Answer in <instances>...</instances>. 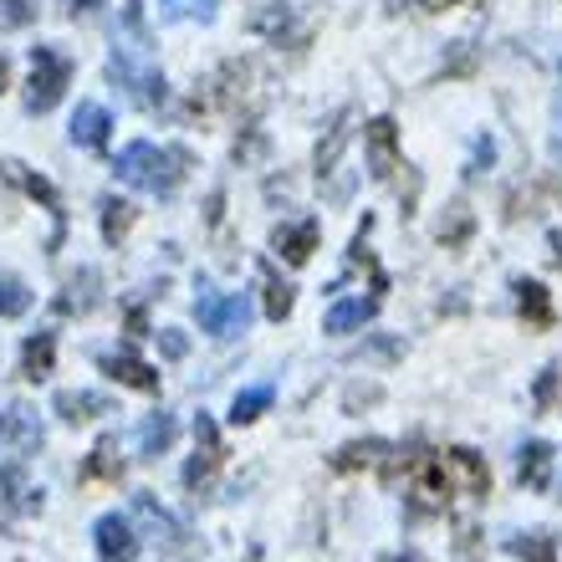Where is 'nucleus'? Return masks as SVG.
<instances>
[{"label":"nucleus","instance_id":"f257e3e1","mask_svg":"<svg viewBox=\"0 0 562 562\" xmlns=\"http://www.w3.org/2000/svg\"><path fill=\"white\" fill-rule=\"evenodd\" d=\"M119 179H128L144 194H175L179 179H184V154L138 138V144H128L119 154Z\"/></svg>","mask_w":562,"mask_h":562},{"label":"nucleus","instance_id":"f03ea898","mask_svg":"<svg viewBox=\"0 0 562 562\" xmlns=\"http://www.w3.org/2000/svg\"><path fill=\"white\" fill-rule=\"evenodd\" d=\"M108 72H113V82H119L138 108H159L164 103V72L144 57V46H113Z\"/></svg>","mask_w":562,"mask_h":562},{"label":"nucleus","instance_id":"7ed1b4c3","mask_svg":"<svg viewBox=\"0 0 562 562\" xmlns=\"http://www.w3.org/2000/svg\"><path fill=\"white\" fill-rule=\"evenodd\" d=\"M72 82V61L57 46H31V82H26V108L31 113H52L61 103V92Z\"/></svg>","mask_w":562,"mask_h":562},{"label":"nucleus","instance_id":"20e7f679","mask_svg":"<svg viewBox=\"0 0 562 562\" xmlns=\"http://www.w3.org/2000/svg\"><path fill=\"white\" fill-rule=\"evenodd\" d=\"M194 317H200V327H205L210 338H236V333H246V323H251V296H215V292H200L194 296Z\"/></svg>","mask_w":562,"mask_h":562},{"label":"nucleus","instance_id":"39448f33","mask_svg":"<svg viewBox=\"0 0 562 562\" xmlns=\"http://www.w3.org/2000/svg\"><path fill=\"white\" fill-rule=\"evenodd\" d=\"M363 148H369V169L373 179H389L400 169V123L394 119H373L363 128Z\"/></svg>","mask_w":562,"mask_h":562},{"label":"nucleus","instance_id":"423d86ee","mask_svg":"<svg viewBox=\"0 0 562 562\" xmlns=\"http://www.w3.org/2000/svg\"><path fill=\"white\" fill-rule=\"evenodd\" d=\"M92 537H98V552H103L108 562H134V558H138V532H134V521L119 517V512L98 517Z\"/></svg>","mask_w":562,"mask_h":562},{"label":"nucleus","instance_id":"0eeeda50","mask_svg":"<svg viewBox=\"0 0 562 562\" xmlns=\"http://www.w3.org/2000/svg\"><path fill=\"white\" fill-rule=\"evenodd\" d=\"M194 460H190V471H184V481H190V486H205L210 475H215V465H221V429H215V419L210 415H200L194 419Z\"/></svg>","mask_w":562,"mask_h":562},{"label":"nucleus","instance_id":"6e6552de","mask_svg":"<svg viewBox=\"0 0 562 562\" xmlns=\"http://www.w3.org/2000/svg\"><path fill=\"white\" fill-rule=\"evenodd\" d=\"M440 465H445V475H456L465 496H475V502H486L491 496V471H486V460L475 456V450H445Z\"/></svg>","mask_w":562,"mask_h":562},{"label":"nucleus","instance_id":"1a4fd4ad","mask_svg":"<svg viewBox=\"0 0 562 562\" xmlns=\"http://www.w3.org/2000/svg\"><path fill=\"white\" fill-rule=\"evenodd\" d=\"M108 128H113V119H108L103 103H82L72 113V144H82V148H103Z\"/></svg>","mask_w":562,"mask_h":562},{"label":"nucleus","instance_id":"9d476101","mask_svg":"<svg viewBox=\"0 0 562 562\" xmlns=\"http://www.w3.org/2000/svg\"><path fill=\"white\" fill-rule=\"evenodd\" d=\"M277 251L292 261V267H302L312 251H317V221H296V225H281L277 231Z\"/></svg>","mask_w":562,"mask_h":562},{"label":"nucleus","instance_id":"9b49d317","mask_svg":"<svg viewBox=\"0 0 562 562\" xmlns=\"http://www.w3.org/2000/svg\"><path fill=\"white\" fill-rule=\"evenodd\" d=\"M517 475H521V486H532V491H548V481H552V445H542V440L521 445Z\"/></svg>","mask_w":562,"mask_h":562},{"label":"nucleus","instance_id":"f8f14e48","mask_svg":"<svg viewBox=\"0 0 562 562\" xmlns=\"http://www.w3.org/2000/svg\"><path fill=\"white\" fill-rule=\"evenodd\" d=\"M373 317V302H363V296H348V302H333V307H327V333H333V338H348V333H358V327L369 323Z\"/></svg>","mask_w":562,"mask_h":562},{"label":"nucleus","instance_id":"ddd939ff","mask_svg":"<svg viewBox=\"0 0 562 562\" xmlns=\"http://www.w3.org/2000/svg\"><path fill=\"white\" fill-rule=\"evenodd\" d=\"M103 369L113 373L119 384L144 389V394H154V389H159V373L148 369V363H138V358H128V353H108V358H103Z\"/></svg>","mask_w":562,"mask_h":562},{"label":"nucleus","instance_id":"4468645a","mask_svg":"<svg viewBox=\"0 0 562 562\" xmlns=\"http://www.w3.org/2000/svg\"><path fill=\"white\" fill-rule=\"evenodd\" d=\"M119 471H123V460H119V440L108 435V440L92 445L88 465H82V481H119Z\"/></svg>","mask_w":562,"mask_h":562},{"label":"nucleus","instance_id":"2eb2a0df","mask_svg":"<svg viewBox=\"0 0 562 562\" xmlns=\"http://www.w3.org/2000/svg\"><path fill=\"white\" fill-rule=\"evenodd\" d=\"M517 307L532 327L552 323V302H548V286H542V281H517Z\"/></svg>","mask_w":562,"mask_h":562},{"label":"nucleus","instance_id":"dca6fc26","mask_svg":"<svg viewBox=\"0 0 562 562\" xmlns=\"http://www.w3.org/2000/svg\"><path fill=\"white\" fill-rule=\"evenodd\" d=\"M113 404L103 400V394H88V389H67V394H57V415L61 419H92V415H108Z\"/></svg>","mask_w":562,"mask_h":562},{"label":"nucleus","instance_id":"f3484780","mask_svg":"<svg viewBox=\"0 0 562 562\" xmlns=\"http://www.w3.org/2000/svg\"><path fill=\"white\" fill-rule=\"evenodd\" d=\"M175 435H179L175 415H148L144 429H138V450H144V456H164V450L175 445Z\"/></svg>","mask_w":562,"mask_h":562},{"label":"nucleus","instance_id":"a211bd4d","mask_svg":"<svg viewBox=\"0 0 562 562\" xmlns=\"http://www.w3.org/2000/svg\"><path fill=\"white\" fill-rule=\"evenodd\" d=\"M384 456H389V440H358V445H342L333 456V465L338 471H358V465H384Z\"/></svg>","mask_w":562,"mask_h":562},{"label":"nucleus","instance_id":"6ab92c4d","mask_svg":"<svg viewBox=\"0 0 562 562\" xmlns=\"http://www.w3.org/2000/svg\"><path fill=\"white\" fill-rule=\"evenodd\" d=\"M267 404H271V384H256V389H246V394H236L231 419H236V425H251V419L267 415Z\"/></svg>","mask_w":562,"mask_h":562},{"label":"nucleus","instance_id":"aec40b11","mask_svg":"<svg viewBox=\"0 0 562 562\" xmlns=\"http://www.w3.org/2000/svg\"><path fill=\"white\" fill-rule=\"evenodd\" d=\"M21 373H26V379H46V373H52V333H36V338L26 342Z\"/></svg>","mask_w":562,"mask_h":562},{"label":"nucleus","instance_id":"412c9836","mask_svg":"<svg viewBox=\"0 0 562 562\" xmlns=\"http://www.w3.org/2000/svg\"><path fill=\"white\" fill-rule=\"evenodd\" d=\"M5 175H11V179H15V184H21V190H26V194H36V200H42V205H46V210H52V215H57V221H61V200H57V190H52L46 179L26 175L21 164H5Z\"/></svg>","mask_w":562,"mask_h":562},{"label":"nucleus","instance_id":"4be33fe9","mask_svg":"<svg viewBox=\"0 0 562 562\" xmlns=\"http://www.w3.org/2000/svg\"><path fill=\"white\" fill-rule=\"evenodd\" d=\"M31 307V292L21 277H5L0 271V317H21V312Z\"/></svg>","mask_w":562,"mask_h":562},{"label":"nucleus","instance_id":"5701e85b","mask_svg":"<svg viewBox=\"0 0 562 562\" xmlns=\"http://www.w3.org/2000/svg\"><path fill=\"white\" fill-rule=\"evenodd\" d=\"M506 548L517 552V558H527V562H558V548H552V537H548V532H532V537H512Z\"/></svg>","mask_w":562,"mask_h":562},{"label":"nucleus","instance_id":"b1692460","mask_svg":"<svg viewBox=\"0 0 562 562\" xmlns=\"http://www.w3.org/2000/svg\"><path fill=\"white\" fill-rule=\"evenodd\" d=\"M128 225H134V205H128V200H113V194H108V200H103V236H108V240H119L123 231H128Z\"/></svg>","mask_w":562,"mask_h":562},{"label":"nucleus","instance_id":"393cba45","mask_svg":"<svg viewBox=\"0 0 562 562\" xmlns=\"http://www.w3.org/2000/svg\"><path fill=\"white\" fill-rule=\"evenodd\" d=\"M342 144H348V119L333 123V134H327V144L317 148V175H333V164H338Z\"/></svg>","mask_w":562,"mask_h":562},{"label":"nucleus","instance_id":"a878e982","mask_svg":"<svg viewBox=\"0 0 562 562\" xmlns=\"http://www.w3.org/2000/svg\"><path fill=\"white\" fill-rule=\"evenodd\" d=\"M251 26H256V31H271V36H277V42H281V31L292 26V11H286V5H277V0H271V5H261V11L251 15Z\"/></svg>","mask_w":562,"mask_h":562},{"label":"nucleus","instance_id":"bb28decb","mask_svg":"<svg viewBox=\"0 0 562 562\" xmlns=\"http://www.w3.org/2000/svg\"><path fill=\"white\" fill-rule=\"evenodd\" d=\"M164 15H175V21H210L215 0H164Z\"/></svg>","mask_w":562,"mask_h":562},{"label":"nucleus","instance_id":"cd10ccee","mask_svg":"<svg viewBox=\"0 0 562 562\" xmlns=\"http://www.w3.org/2000/svg\"><path fill=\"white\" fill-rule=\"evenodd\" d=\"M119 21L128 26V36H134L138 46L148 42V31H144V0H119Z\"/></svg>","mask_w":562,"mask_h":562},{"label":"nucleus","instance_id":"c85d7f7f","mask_svg":"<svg viewBox=\"0 0 562 562\" xmlns=\"http://www.w3.org/2000/svg\"><path fill=\"white\" fill-rule=\"evenodd\" d=\"M267 312L271 317H286V312H292V286H286V281H277L267 271Z\"/></svg>","mask_w":562,"mask_h":562},{"label":"nucleus","instance_id":"c756f323","mask_svg":"<svg viewBox=\"0 0 562 562\" xmlns=\"http://www.w3.org/2000/svg\"><path fill=\"white\" fill-rule=\"evenodd\" d=\"M465 231H471V210L450 205V225H440V240H445V246H460V240H465Z\"/></svg>","mask_w":562,"mask_h":562},{"label":"nucleus","instance_id":"7c9ffc66","mask_svg":"<svg viewBox=\"0 0 562 562\" xmlns=\"http://www.w3.org/2000/svg\"><path fill=\"white\" fill-rule=\"evenodd\" d=\"M36 15V0H0V26H26Z\"/></svg>","mask_w":562,"mask_h":562},{"label":"nucleus","instance_id":"2f4dec72","mask_svg":"<svg viewBox=\"0 0 562 562\" xmlns=\"http://www.w3.org/2000/svg\"><path fill=\"white\" fill-rule=\"evenodd\" d=\"M159 348L169 358H184V348H190V342H184V333H179V327H164V333H159Z\"/></svg>","mask_w":562,"mask_h":562},{"label":"nucleus","instance_id":"473e14b6","mask_svg":"<svg viewBox=\"0 0 562 562\" xmlns=\"http://www.w3.org/2000/svg\"><path fill=\"white\" fill-rule=\"evenodd\" d=\"M552 384H558V363H548V369H542V379H537V409H548V404H552Z\"/></svg>","mask_w":562,"mask_h":562},{"label":"nucleus","instance_id":"72a5a7b5","mask_svg":"<svg viewBox=\"0 0 562 562\" xmlns=\"http://www.w3.org/2000/svg\"><path fill=\"white\" fill-rule=\"evenodd\" d=\"M491 159H496V144H491V138H481V144H475V159H471V175H481Z\"/></svg>","mask_w":562,"mask_h":562},{"label":"nucleus","instance_id":"f704fd0d","mask_svg":"<svg viewBox=\"0 0 562 562\" xmlns=\"http://www.w3.org/2000/svg\"><path fill=\"white\" fill-rule=\"evenodd\" d=\"M425 11H445V5H456V0H419Z\"/></svg>","mask_w":562,"mask_h":562},{"label":"nucleus","instance_id":"c9c22d12","mask_svg":"<svg viewBox=\"0 0 562 562\" xmlns=\"http://www.w3.org/2000/svg\"><path fill=\"white\" fill-rule=\"evenodd\" d=\"M558 148H562V98H558Z\"/></svg>","mask_w":562,"mask_h":562},{"label":"nucleus","instance_id":"e433bc0d","mask_svg":"<svg viewBox=\"0 0 562 562\" xmlns=\"http://www.w3.org/2000/svg\"><path fill=\"white\" fill-rule=\"evenodd\" d=\"M0 435H5V419H0Z\"/></svg>","mask_w":562,"mask_h":562}]
</instances>
